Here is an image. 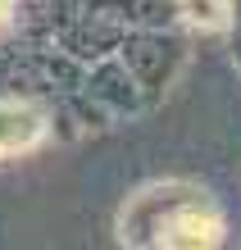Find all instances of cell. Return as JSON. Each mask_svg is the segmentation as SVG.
<instances>
[{
    "instance_id": "cell-1",
    "label": "cell",
    "mask_w": 241,
    "mask_h": 250,
    "mask_svg": "<svg viewBox=\"0 0 241 250\" xmlns=\"http://www.w3.org/2000/svg\"><path fill=\"white\" fill-rule=\"evenodd\" d=\"M41 114L32 105H19V100H9V105H0V155H19V150H32L41 141Z\"/></svg>"
},
{
    "instance_id": "cell-2",
    "label": "cell",
    "mask_w": 241,
    "mask_h": 250,
    "mask_svg": "<svg viewBox=\"0 0 241 250\" xmlns=\"http://www.w3.org/2000/svg\"><path fill=\"white\" fill-rule=\"evenodd\" d=\"M187 14H191V23L223 27V5H219V0H187Z\"/></svg>"
},
{
    "instance_id": "cell-3",
    "label": "cell",
    "mask_w": 241,
    "mask_h": 250,
    "mask_svg": "<svg viewBox=\"0 0 241 250\" xmlns=\"http://www.w3.org/2000/svg\"><path fill=\"white\" fill-rule=\"evenodd\" d=\"M0 14H9V0H0Z\"/></svg>"
}]
</instances>
